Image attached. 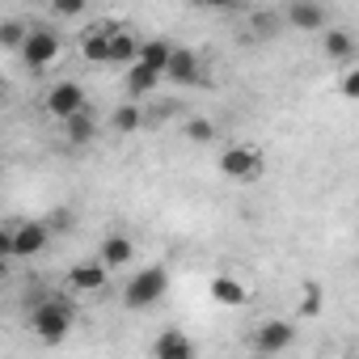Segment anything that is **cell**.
Masks as SVG:
<instances>
[{"instance_id": "cell-17", "label": "cell", "mask_w": 359, "mask_h": 359, "mask_svg": "<svg viewBox=\"0 0 359 359\" xmlns=\"http://www.w3.org/2000/svg\"><path fill=\"white\" fill-rule=\"evenodd\" d=\"M64 131H68V144H89V140H97V118H93V110L85 106L81 114H72V118L64 123Z\"/></svg>"}, {"instance_id": "cell-26", "label": "cell", "mask_w": 359, "mask_h": 359, "mask_svg": "<svg viewBox=\"0 0 359 359\" xmlns=\"http://www.w3.org/2000/svg\"><path fill=\"white\" fill-rule=\"evenodd\" d=\"M85 5H76V0H64V5H55V18H81Z\"/></svg>"}, {"instance_id": "cell-18", "label": "cell", "mask_w": 359, "mask_h": 359, "mask_svg": "<svg viewBox=\"0 0 359 359\" xmlns=\"http://www.w3.org/2000/svg\"><path fill=\"white\" fill-rule=\"evenodd\" d=\"M106 39H110V26H93L81 34V51L89 64H106Z\"/></svg>"}, {"instance_id": "cell-12", "label": "cell", "mask_w": 359, "mask_h": 359, "mask_svg": "<svg viewBox=\"0 0 359 359\" xmlns=\"http://www.w3.org/2000/svg\"><path fill=\"white\" fill-rule=\"evenodd\" d=\"M106 279H110V271H106L97 258H81V262L68 271V283H72L76 292H102Z\"/></svg>"}, {"instance_id": "cell-7", "label": "cell", "mask_w": 359, "mask_h": 359, "mask_svg": "<svg viewBox=\"0 0 359 359\" xmlns=\"http://www.w3.org/2000/svg\"><path fill=\"white\" fill-rule=\"evenodd\" d=\"M9 241H13V258H34V254L47 250L51 233H47L43 220H22V224L9 229Z\"/></svg>"}, {"instance_id": "cell-22", "label": "cell", "mask_w": 359, "mask_h": 359, "mask_svg": "<svg viewBox=\"0 0 359 359\" xmlns=\"http://www.w3.org/2000/svg\"><path fill=\"white\" fill-rule=\"evenodd\" d=\"M321 300H325L321 283H304V292H300V317H317L321 313Z\"/></svg>"}, {"instance_id": "cell-24", "label": "cell", "mask_w": 359, "mask_h": 359, "mask_svg": "<svg viewBox=\"0 0 359 359\" xmlns=\"http://www.w3.org/2000/svg\"><path fill=\"white\" fill-rule=\"evenodd\" d=\"M43 224H47V233H68V229L76 224V212H72L68 203H60V208H55V212L43 220Z\"/></svg>"}, {"instance_id": "cell-23", "label": "cell", "mask_w": 359, "mask_h": 359, "mask_svg": "<svg viewBox=\"0 0 359 359\" xmlns=\"http://www.w3.org/2000/svg\"><path fill=\"white\" fill-rule=\"evenodd\" d=\"M187 140L212 144V140H216V123H212V118H187Z\"/></svg>"}, {"instance_id": "cell-5", "label": "cell", "mask_w": 359, "mask_h": 359, "mask_svg": "<svg viewBox=\"0 0 359 359\" xmlns=\"http://www.w3.org/2000/svg\"><path fill=\"white\" fill-rule=\"evenodd\" d=\"M250 342H254V355H258V359H275V355H283V351L296 342V325H292L287 317H266V321L254 325Z\"/></svg>"}, {"instance_id": "cell-16", "label": "cell", "mask_w": 359, "mask_h": 359, "mask_svg": "<svg viewBox=\"0 0 359 359\" xmlns=\"http://www.w3.org/2000/svg\"><path fill=\"white\" fill-rule=\"evenodd\" d=\"M245 283L241 279H233V275H216L212 279V300L216 304H224V309H237V304H245Z\"/></svg>"}, {"instance_id": "cell-28", "label": "cell", "mask_w": 359, "mask_h": 359, "mask_svg": "<svg viewBox=\"0 0 359 359\" xmlns=\"http://www.w3.org/2000/svg\"><path fill=\"white\" fill-rule=\"evenodd\" d=\"M271 26H275L271 13H254V30H262V39H271Z\"/></svg>"}, {"instance_id": "cell-6", "label": "cell", "mask_w": 359, "mask_h": 359, "mask_svg": "<svg viewBox=\"0 0 359 359\" xmlns=\"http://www.w3.org/2000/svg\"><path fill=\"white\" fill-rule=\"evenodd\" d=\"M43 106H47V114H51V118L68 123L72 114H81V110L89 106V93H85V85H81V81H55V85L47 89Z\"/></svg>"}, {"instance_id": "cell-27", "label": "cell", "mask_w": 359, "mask_h": 359, "mask_svg": "<svg viewBox=\"0 0 359 359\" xmlns=\"http://www.w3.org/2000/svg\"><path fill=\"white\" fill-rule=\"evenodd\" d=\"M13 258V241H9V229L0 224V262H9Z\"/></svg>"}, {"instance_id": "cell-1", "label": "cell", "mask_w": 359, "mask_h": 359, "mask_svg": "<svg viewBox=\"0 0 359 359\" xmlns=\"http://www.w3.org/2000/svg\"><path fill=\"white\" fill-rule=\"evenodd\" d=\"M72 325H76V304H72L68 296H47V300H39V304L30 309V330H34L39 342H47V346H60V342L72 334Z\"/></svg>"}, {"instance_id": "cell-15", "label": "cell", "mask_w": 359, "mask_h": 359, "mask_svg": "<svg viewBox=\"0 0 359 359\" xmlns=\"http://www.w3.org/2000/svg\"><path fill=\"white\" fill-rule=\"evenodd\" d=\"M169 55H173V43H165V39H148V43H140L135 64H144V68H152V72H161V76H165Z\"/></svg>"}, {"instance_id": "cell-19", "label": "cell", "mask_w": 359, "mask_h": 359, "mask_svg": "<svg viewBox=\"0 0 359 359\" xmlns=\"http://www.w3.org/2000/svg\"><path fill=\"white\" fill-rule=\"evenodd\" d=\"M156 81H161V72H152V68H144V64H131V68H127V97H144V93H152Z\"/></svg>"}, {"instance_id": "cell-13", "label": "cell", "mask_w": 359, "mask_h": 359, "mask_svg": "<svg viewBox=\"0 0 359 359\" xmlns=\"http://www.w3.org/2000/svg\"><path fill=\"white\" fill-rule=\"evenodd\" d=\"M321 51H325V60H334V64H351V60H355V39H351V30L325 26V34H321Z\"/></svg>"}, {"instance_id": "cell-14", "label": "cell", "mask_w": 359, "mask_h": 359, "mask_svg": "<svg viewBox=\"0 0 359 359\" xmlns=\"http://www.w3.org/2000/svg\"><path fill=\"white\" fill-rule=\"evenodd\" d=\"M165 76H169L173 85H195V81H199V55H195V51H182V47H173Z\"/></svg>"}, {"instance_id": "cell-9", "label": "cell", "mask_w": 359, "mask_h": 359, "mask_svg": "<svg viewBox=\"0 0 359 359\" xmlns=\"http://www.w3.org/2000/svg\"><path fill=\"white\" fill-rule=\"evenodd\" d=\"M283 22H287L292 30H304V34H321V30L330 26L325 9H321V5H309V0H296V5H287V9H283Z\"/></svg>"}, {"instance_id": "cell-29", "label": "cell", "mask_w": 359, "mask_h": 359, "mask_svg": "<svg viewBox=\"0 0 359 359\" xmlns=\"http://www.w3.org/2000/svg\"><path fill=\"white\" fill-rule=\"evenodd\" d=\"M9 279V262H0V283H5Z\"/></svg>"}, {"instance_id": "cell-25", "label": "cell", "mask_w": 359, "mask_h": 359, "mask_svg": "<svg viewBox=\"0 0 359 359\" xmlns=\"http://www.w3.org/2000/svg\"><path fill=\"white\" fill-rule=\"evenodd\" d=\"M359 93V68H346L342 72V97H355Z\"/></svg>"}, {"instance_id": "cell-8", "label": "cell", "mask_w": 359, "mask_h": 359, "mask_svg": "<svg viewBox=\"0 0 359 359\" xmlns=\"http://www.w3.org/2000/svg\"><path fill=\"white\" fill-rule=\"evenodd\" d=\"M152 359H199V346H195V338H191L187 330L169 325V330L156 334V342H152Z\"/></svg>"}, {"instance_id": "cell-3", "label": "cell", "mask_w": 359, "mask_h": 359, "mask_svg": "<svg viewBox=\"0 0 359 359\" xmlns=\"http://www.w3.org/2000/svg\"><path fill=\"white\" fill-rule=\"evenodd\" d=\"M220 173L229 182H258L266 173V152L258 144H229L220 152Z\"/></svg>"}, {"instance_id": "cell-21", "label": "cell", "mask_w": 359, "mask_h": 359, "mask_svg": "<svg viewBox=\"0 0 359 359\" xmlns=\"http://www.w3.org/2000/svg\"><path fill=\"white\" fill-rule=\"evenodd\" d=\"M26 22L22 18H5V22H0V47H9V51H18L22 47V39H26Z\"/></svg>"}, {"instance_id": "cell-30", "label": "cell", "mask_w": 359, "mask_h": 359, "mask_svg": "<svg viewBox=\"0 0 359 359\" xmlns=\"http://www.w3.org/2000/svg\"><path fill=\"white\" fill-rule=\"evenodd\" d=\"M0 93H5V76H0Z\"/></svg>"}, {"instance_id": "cell-4", "label": "cell", "mask_w": 359, "mask_h": 359, "mask_svg": "<svg viewBox=\"0 0 359 359\" xmlns=\"http://www.w3.org/2000/svg\"><path fill=\"white\" fill-rule=\"evenodd\" d=\"M60 51H64V43H60V30H51V26H30L26 39H22V47H18V55H22V64L30 72L51 68L60 60Z\"/></svg>"}, {"instance_id": "cell-20", "label": "cell", "mask_w": 359, "mask_h": 359, "mask_svg": "<svg viewBox=\"0 0 359 359\" xmlns=\"http://www.w3.org/2000/svg\"><path fill=\"white\" fill-rule=\"evenodd\" d=\"M140 123H144V114H140V106H135V102H123V106L110 114V127H114L118 135H131V131H140Z\"/></svg>"}, {"instance_id": "cell-11", "label": "cell", "mask_w": 359, "mask_h": 359, "mask_svg": "<svg viewBox=\"0 0 359 359\" xmlns=\"http://www.w3.org/2000/svg\"><path fill=\"white\" fill-rule=\"evenodd\" d=\"M135 55H140V39H135L131 30H123V26H110V39H106V64H123V68H131Z\"/></svg>"}, {"instance_id": "cell-10", "label": "cell", "mask_w": 359, "mask_h": 359, "mask_svg": "<svg viewBox=\"0 0 359 359\" xmlns=\"http://www.w3.org/2000/svg\"><path fill=\"white\" fill-rule=\"evenodd\" d=\"M97 262H102L106 271H123V266H131V262H135V241H131L127 233H110V237L102 241Z\"/></svg>"}, {"instance_id": "cell-2", "label": "cell", "mask_w": 359, "mask_h": 359, "mask_svg": "<svg viewBox=\"0 0 359 359\" xmlns=\"http://www.w3.org/2000/svg\"><path fill=\"white\" fill-rule=\"evenodd\" d=\"M165 292H169V271H165V266H144V271H135V275L123 283V304H127L131 313H144V309L161 304Z\"/></svg>"}]
</instances>
